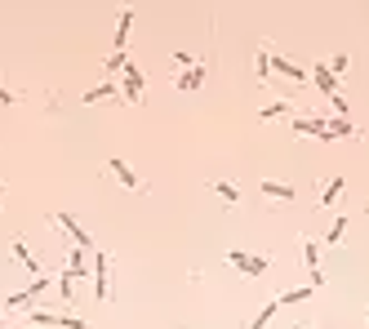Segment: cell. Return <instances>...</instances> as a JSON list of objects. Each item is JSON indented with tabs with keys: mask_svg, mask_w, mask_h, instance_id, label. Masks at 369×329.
Listing matches in <instances>:
<instances>
[{
	"mask_svg": "<svg viewBox=\"0 0 369 329\" xmlns=\"http://www.w3.org/2000/svg\"><path fill=\"white\" fill-rule=\"evenodd\" d=\"M365 329H369V321H365Z\"/></svg>",
	"mask_w": 369,
	"mask_h": 329,
	"instance_id": "4dcf8cb0",
	"label": "cell"
},
{
	"mask_svg": "<svg viewBox=\"0 0 369 329\" xmlns=\"http://www.w3.org/2000/svg\"><path fill=\"white\" fill-rule=\"evenodd\" d=\"M174 63H178V67H187V71H192V67H201V63H196L187 49H174Z\"/></svg>",
	"mask_w": 369,
	"mask_h": 329,
	"instance_id": "83f0119b",
	"label": "cell"
},
{
	"mask_svg": "<svg viewBox=\"0 0 369 329\" xmlns=\"http://www.w3.org/2000/svg\"><path fill=\"white\" fill-rule=\"evenodd\" d=\"M14 102H23V93H14V89H5V84H0V107H14Z\"/></svg>",
	"mask_w": 369,
	"mask_h": 329,
	"instance_id": "f1b7e54d",
	"label": "cell"
},
{
	"mask_svg": "<svg viewBox=\"0 0 369 329\" xmlns=\"http://www.w3.org/2000/svg\"><path fill=\"white\" fill-rule=\"evenodd\" d=\"M311 294H316V289H311V285H294V289H285V294H280L276 303H280V307H285V303H307Z\"/></svg>",
	"mask_w": 369,
	"mask_h": 329,
	"instance_id": "cb8c5ba5",
	"label": "cell"
},
{
	"mask_svg": "<svg viewBox=\"0 0 369 329\" xmlns=\"http://www.w3.org/2000/svg\"><path fill=\"white\" fill-rule=\"evenodd\" d=\"M54 280H58V298H63V303H76V294H80V276H71V271L63 267Z\"/></svg>",
	"mask_w": 369,
	"mask_h": 329,
	"instance_id": "5bb4252c",
	"label": "cell"
},
{
	"mask_svg": "<svg viewBox=\"0 0 369 329\" xmlns=\"http://www.w3.org/2000/svg\"><path fill=\"white\" fill-rule=\"evenodd\" d=\"M129 27H134V9H120V18H116V54H125V45H129Z\"/></svg>",
	"mask_w": 369,
	"mask_h": 329,
	"instance_id": "ac0fdd59",
	"label": "cell"
},
{
	"mask_svg": "<svg viewBox=\"0 0 369 329\" xmlns=\"http://www.w3.org/2000/svg\"><path fill=\"white\" fill-rule=\"evenodd\" d=\"M276 312H280V303L271 298V303H262V307H258V316H254V321L245 325V329H267V325H271V316H276Z\"/></svg>",
	"mask_w": 369,
	"mask_h": 329,
	"instance_id": "603a6c76",
	"label": "cell"
},
{
	"mask_svg": "<svg viewBox=\"0 0 369 329\" xmlns=\"http://www.w3.org/2000/svg\"><path fill=\"white\" fill-rule=\"evenodd\" d=\"M294 138H316V143H334V134H329V125L320 116H294Z\"/></svg>",
	"mask_w": 369,
	"mask_h": 329,
	"instance_id": "8992f818",
	"label": "cell"
},
{
	"mask_svg": "<svg viewBox=\"0 0 369 329\" xmlns=\"http://www.w3.org/2000/svg\"><path fill=\"white\" fill-rule=\"evenodd\" d=\"M89 280H93V298L98 303H111L116 298V285H111V262H107V253H93V271H89Z\"/></svg>",
	"mask_w": 369,
	"mask_h": 329,
	"instance_id": "277c9868",
	"label": "cell"
},
{
	"mask_svg": "<svg viewBox=\"0 0 369 329\" xmlns=\"http://www.w3.org/2000/svg\"><path fill=\"white\" fill-rule=\"evenodd\" d=\"M9 253H14V258L23 262V271H27L32 280H41V276H45V271H41V262H36V253L27 249V240H23V236H14V240H9Z\"/></svg>",
	"mask_w": 369,
	"mask_h": 329,
	"instance_id": "9c48e42d",
	"label": "cell"
},
{
	"mask_svg": "<svg viewBox=\"0 0 369 329\" xmlns=\"http://www.w3.org/2000/svg\"><path fill=\"white\" fill-rule=\"evenodd\" d=\"M214 196H219L227 209H236V205H241V187H236V183H214Z\"/></svg>",
	"mask_w": 369,
	"mask_h": 329,
	"instance_id": "7402d4cb",
	"label": "cell"
},
{
	"mask_svg": "<svg viewBox=\"0 0 369 329\" xmlns=\"http://www.w3.org/2000/svg\"><path fill=\"white\" fill-rule=\"evenodd\" d=\"M107 98H120V84L116 80H102V84H93V89H85L80 102H107Z\"/></svg>",
	"mask_w": 369,
	"mask_h": 329,
	"instance_id": "9a60e30c",
	"label": "cell"
},
{
	"mask_svg": "<svg viewBox=\"0 0 369 329\" xmlns=\"http://www.w3.org/2000/svg\"><path fill=\"white\" fill-rule=\"evenodd\" d=\"M0 201H5V178H0Z\"/></svg>",
	"mask_w": 369,
	"mask_h": 329,
	"instance_id": "f546056e",
	"label": "cell"
},
{
	"mask_svg": "<svg viewBox=\"0 0 369 329\" xmlns=\"http://www.w3.org/2000/svg\"><path fill=\"white\" fill-rule=\"evenodd\" d=\"M298 245H302V262H307V276H316V271H320V240H307V236H302Z\"/></svg>",
	"mask_w": 369,
	"mask_h": 329,
	"instance_id": "d6986e66",
	"label": "cell"
},
{
	"mask_svg": "<svg viewBox=\"0 0 369 329\" xmlns=\"http://www.w3.org/2000/svg\"><path fill=\"white\" fill-rule=\"evenodd\" d=\"M58 329H93L85 316H71V312H58Z\"/></svg>",
	"mask_w": 369,
	"mask_h": 329,
	"instance_id": "484cf974",
	"label": "cell"
},
{
	"mask_svg": "<svg viewBox=\"0 0 369 329\" xmlns=\"http://www.w3.org/2000/svg\"><path fill=\"white\" fill-rule=\"evenodd\" d=\"M276 116H298V102L294 98H271L267 107H258V120H276Z\"/></svg>",
	"mask_w": 369,
	"mask_h": 329,
	"instance_id": "7c38bea8",
	"label": "cell"
},
{
	"mask_svg": "<svg viewBox=\"0 0 369 329\" xmlns=\"http://www.w3.org/2000/svg\"><path fill=\"white\" fill-rule=\"evenodd\" d=\"M347 71H352V54H334V63H329V76H347Z\"/></svg>",
	"mask_w": 369,
	"mask_h": 329,
	"instance_id": "d4e9b609",
	"label": "cell"
},
{
	"mask_svg": "<svg viewBox=\"0 0 369 329\" xmlns=\"http://www.w3.org/2000/svg\"><path fill=\"white\" fill-rule=\"evenodd\" d=\"M178 89H183V93H196V89H201V84H205V67H192V71H178Z\"/></svg>",
	"mask_w": 369,
	"mask_h": 329,
	"instance_id": "ffe728a7",
	"label": "cell"
},
{
	"mask_svg": "<svg viewBox=\"0 0 369 329\" xmlns=\"http://www.w3.org/2000/svg\"><path fill=\"white\" fill-rule=\"evenodd\" d=\"M45 223H49V227H58V231H67V240H71L76 249H85V253L93 249V236L80 227V223H76L71 209H49V214H45Z\"/></svg>",
	"mask_w": 369,
	"mask_h": 329,
	"instance_id": "6da1fadb",
	"label": "cell"
},
{
	"mask_svg": "<svg viewBox=\"0 0 369 329\" xmlns=\"http://www.w3.org/2000/svg\"><path fill=\"white\" fill-rule=\"evenodd\" d=\"M49 289V276H41V280H32L27 289H18V294H9V298H0V316H9V312H32V303Z\"/></svg>",
	"mask_w": 369,
	"mask_h": 329,
	"instance_id": "3957f363",
	"label": "cell"
},
{
	"mask_svg": "<svg viewBox=\"0 0 369 329\" xmlns=\"http://www.w3.org/2000/svg\"><path fill=\"white\" fill-rule=\"evenodd\" d=\"M67 271H71V276H80V280H85V276H89V271H93V262L85 258V249H76V245L67 249Z\"/></svg>",
	"mask_w": 369,
	"mask_h": 329,
	"instance_id": "e0dca14e",
	"label": "cell"
},
{
	"mask_svg": "<svg viewBox=\"0 0 369 329\" xmlns=\"http://www.w3.org/2000/svg\"><path fill=\"white\" fill-rule=\"evenodd\" d=\"M258 196H262L267 205H294V201H298V187L280 183V178H262V183H258Z\"/></svg>",
	"mask_w": 369,
	"mask_h": 329,
	"instance_id": "5b68a950",
	"label": "cell"
},
{
	"mask_svg": "<svg viewBox=\"0 0 369 329\" xmlns=\"http://www.w3.org/2000/svg\"><path fill=\"white\" fill-rule=\"evenodd\" d=\"M343 192H347V178H343V174L325 178V183H320V196H316V205H320V209H334V205L343 201Z\"/></svg>",
	"mask_w": 369,
	"mask_h": 329,
	"instance_id": "ba28073f",
	"label": "cell"
},
{
	"mask_svg": "<svg viewBox=\"0 0 369 329\" xmlns=\"http://www.w3.org/2000/svg\"><path fill=\"white\" fill-rule=\"evenodd\" d=\"M125 67H129V58H125V54H111V58L102 63V71H107V76H116V71L125 76Z\"/></svg>",
	"mask_w": 369,
	"mask_h": 329,
	"instance_id": "4316f807",
	"label": "cell"
},
{
	"mask_svg": "<svg viewBox=\"0 0 369 329\" xmlns=\"http://www.w3.org/2000/svg\"><path fill=\"white\" fill-rule=\"evenodd\" d=\"M320 120H325V125H329V134H334V138H361V129H356L352 120L334 116V111H320Z\"/></svg>",
	"mask_w": 369,
	"mask_h": 329,
	"instance_id": "4fadbf2b",
	"label": "cell"
},
{
	"mask_svg": "<svg viewBox=\"0 0 369 329\" xmlns=\"http://www.w3.org/2000/svg\"><path fill=\"white\" fill-rule=\"evenodd\" d=\"M271 54H276L271 45H258V54H254V76H258V80L271 76Z\"/></svg>",
	"mask_w": 369,
	"mask_h": 329,
	"instance_id": "44dd1931",
	"label": "cell"
},
{
	"mask_svg": "<svg viewBox=\"0 0 369 329\" xmlns=\"http://www.w3.org/2000/svg\"><path fill=\"white\" fill-rule=\"evenodd\" d=\"M311 80H316V89H320V98H325V102L338 98V80L329 76V63H311Z\"/></svg>",
	"mask_w": 369,
	"mask_h": 329,
	"instance_id": "30bf717a",
	"label": "cell"
},
{
	"mask_svg": "<svg viewBox=\"0 0 369 329\" xmlns=\"http://www.w3.org/2000/svg\"><path fill=\"white\" fill-rule=\"evenodd\" d=\"M227 262L241 271L245 280H258L262 271L271 267V253H249V249H227Z\"/></svg>",
	"mask_w": 369,
	"mask_h": 329,
	"instance_id": "7a4b0ae2",
	"label": "cell"
},
{
	"mask_svg": "<svg viewBox=\"0 0 369 329\" xmlns=\"http://www.w3.org/2000/svg\"><path fill=\"white\" fill-rule=\"evenodd\" d=\"M120 89H125V102H134V107L143 102V71H138L134 63L125 67V84H120Z\"/></svg>",
	"mask_w": 369,
	"mask_h": 329,
	"instance_id": "8fae6325",
	"label": "cell"
},
{
	"mask_svg": "<svg viewBox=\"0 0 369 329\" xmlns=\"http://www.w3.org/2000/svg\"><path fill=\"white\" fill-rule=\"evenodd\" d=\"M347 227H352V218H347V214H338L334 223H329V231H325V240H320V245H343V236H347Z\"/></svg>",
	"mask_w": 369,
	"mask_h": 329,
	"instance_id": "2e32d148",
	"label": "cell"
},
{
	"mask_svg": "<svg viewBox=\"0 0 369 329\" xmlns=\"http://www.w3.org/2000/svg\"><path fill=\"white\" fill-rule=\"evenodd\" d=\"M365 209H369V205H365Z\"/></svg>",
	"mask_w": 369,
	"mask_h": 329,
	"instance_id": "1f68e13d",
	"label": "cell"
},
{
	"mask_svg": "<svg viewBox=\"0 0 369 329\" xmlns=\"http://www.w3.org/2000/svg\"><path fill=\"white\" fill-rule=\"evenodd\" d=\"M107 169H111V174H116V183H120V187H129V192H138V196L147 192V183H143V178L134 174V165H129V161H120V156H111V161H107Z\"/></svg>",
	"mask_w": 369,
	"mask_h": 329,
	"instance_id": "52a82bcc",
	"label": "cell"
}]
</instances>
